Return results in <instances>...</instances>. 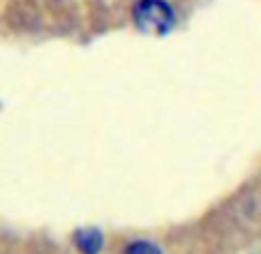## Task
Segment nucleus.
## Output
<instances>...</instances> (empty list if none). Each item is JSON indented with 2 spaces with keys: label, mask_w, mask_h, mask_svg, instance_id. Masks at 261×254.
<instances>
[{
  "label": "nucleus",
  "mask_w": 261,
  "mask_h": 254,
  "mask_svg": "<svg viewBox=\"0 0 261 254\" xmlns=\"http://www.w3.org/2000/svg\"><path fill=\"white\" fill-rule=\"evenodd\" d=\"M134 21L141 33L162 37L173 26V10L164 0H139L134 5Z\"/></svg>",
  "instance_id": "nucleus-1"
},
{
  "label": "nucleus",
  "mask_w": 261,
  "mask_h": 254,
  "mask_svg": "<svg viewBox=\"0 0 261 254\" xmlns=\"http://www.w3.org/2000/svg\"><path fill=\"white\" fill-rule=\"evenodd\" d=\"M74 245L81 254H99L104 238L97 229H79L74 234Z\"/></svg>",
  "instance_id": "nucleus-2"
},
{
  "label": "nucleus",
  "mask_w": 261,
  "mask_h": 254,
  "mask_svg": "<svg viewBox=\"0 0 261 254\" xmlns=\"http://www.w3.org/2000/svg\"><path fill=\"white\" fill-rule=\"evenodd\" d=\"M125 254H162V252H160L158 245L150 243V240H137V243H132L125 249Z\"/></svg>",
  "instance_id": "nucleus-3"
}]
</instances>
